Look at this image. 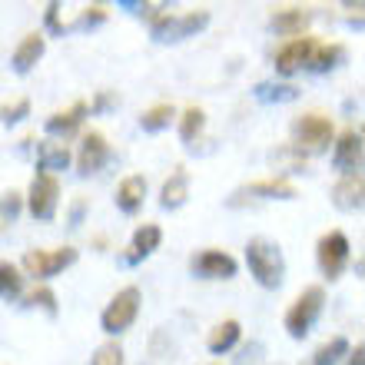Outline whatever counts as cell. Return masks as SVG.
<instances>
[{
    "label": "cell",
    "mask_w": 365,
    "mask_h": 365,
    "mask_svg": "<svg viewBox=\"0 0 365 365\" xmlns=\"http://www.w3.org/2000/svg\"><path fill=\"white\" fill-rule=\"evenodd\" d=\"M170 120H173V106H170V103H156V106H150V110L140 116V126H143L146 133H160V130H166V126H170Z\"/></svg>",
    "instance_id": "cell-27"
},
{
    "label": "cell",
    "mask_w": 365,
    "mask_h": 365,
    "mask_svg": "<svg viewBox=\"0 0 365 365\" xmlns=\"http://www.w3.org/2000/svg\"><path fill=\"white\" fill-rule=\"evenodd\" d=\"M319 43L312 37H296L289 40L286 47L276 50V70L282 73V77H289V73H296V70H306L309 57H312V50H316Z\"/></svg>",
    "instance_id": "cell-12"
},
{
    "label": "cell",
    "mask_w": 365,
    "mask_h": 365,
    "mask_svg": "<svg viewBox=\"0 0 365 365\" xmlns=\"http://www.w3.org/2000/svg\"><path fill=\"white\" fill-rule=\"evenodd\" d=\"M87 110H90V106L83 103V100H77L73 106H67V110H60V113H53V116L47 120V133H53V136H70L80 123H83V116H87Z\"/></svg>",
    "instance_id": "cell-19"
},
{
    "label": "cell",
    "mask_w": 365,
    "mask_h": 365,
    "mask_svg": "<svg viewBox=\"0 0 365 365\" xmlns=\"http://www.w3.org/2000/svg\"><path fill=\"white\" fill-rule=\"evenodd\" d=\"M57 200H60V182L57 176L50 173H37L30 180V192H27V206L34 212V220L50 222L57 216Z\"/></svg>",
    "instance_id": "cell-7"
},
{
    "label": "cell",
    "mask_w": 365,
    "mask_h": 365,
    "mask_svg": "<svg viewBox=\"0 0 365 365\" xmlns=\"http://www.w3.org/2000/svg\"><path fill=\"white\" fill-rule=\"evenodd\" d=\"M43 47H47V43H43V34H30V37H24L17 43V50H14V57H10L14 70H17V73H30L34 63L43 57Z\"/></svg>",
    "instance_id": "cell-15"
},
{
    "label": "cell",
    "mask_w": 365,
    "mask_h": 365,
    "mask_svg": "<svg viewBox=\"0 0 365 365\" xmlns=\"http://www.w3.org/2000/svg\"><path fill=\"white\" fill-rule=\"evenodd\" d=\"M342 60H346V50L339 47V43H329V47H316V50H312V57H309L306 70H312V73H329V70H336Z\"/></svg>",
    "instance_id": "cell-23"
},
{
    "label": "cell",
    "mask_w": 365,
    "mask_h": 365,
    "mask_svg": "<svg viewBox=\"0 0 365 365\" xmlns=\"http://www.w3.org/2000/svg\"><path fill=\"white\" fill-rule=\"evenodd\" d=\"M309 10H299V7H289V10H279L276 17H272V30L282 34V37H302V30L309 27Z\"/></svg>",
    "instance_id": "cell-20"
},
{
    "label": "cell",
    "mask_w": 365,
    "mask_h": 365,
    "mask_svg": "<svg viewBox=\"0 0 365 365\" xmlns=\"http://www.w3.org/2000/svg\"><path fill=\"white\" fill-rule=\"evenodd\" d=\"M316 259H319V269L326 279H339L342 269L349 262V240L346 232H326L316 246Z\"/></svg>",
    "instance_id": "cell-8"
},
{
    "label": "cell",
    "mask_w": 365,
    "mask_h": 365,
    "mask_svg": "<svg viewBox=\"0 0 365 365\" xmlns=\"http://www.w3.org/2000/svg\"><path fill=\"white\" fill-rule=\"evenodd\" d=\"M186 196H190V180H186V173H182V170H176V173L163 182L160 206H163V210H180L182 202H186Z\"/></svg>",
    "instance_id": "cell-22"
},
{
    "label": "cell",
    "mask_w": 365,
    "mask_h": 365,
    "mask_svg": "<svg viewBox=\"0 0 365 365\" xmlns=\"http://www.w3.org/2000/svg\"><path fill=\"white\" fill-rule=\"evenodd\" d=\"M136 316H140V289L126 286L110 299V306L100 316V326H103L106 336H120V332H126V329L133 326Z\"/></svg>",
    "instance_id": "cell-5"
},
{
    "label": "cell",
    "mask_w": 365,
    "mask_h": 365,
    "mask_svg": "<svg viewBox=\"0 0 365 365\" xmlns=\"http://www.w3.org/2000/svg\"><path fill=\"white\" fill-rule=\"evenodd\" d=\"M93 365H123V349H120V342H106V346L96 349Z\"/></svg>",
    "instance_id": "cell-32"
},
{
    "label": "cell",
    "mask_w": 365,
    "mask_h": 365,
    "mask_svg": "<svg viewBox=\"0 0 365 365\" xmlns=\"http://www.w3.org/2000/svg\"><path fill=\"white\" fill-rule=\"evenodd\" d=\"M322 306H326V292L322 286H309L302 296L292 302V309L286 312V332L292 339H306L316 326V319L322 316Z\"/></svg>",
    "instance_id": "cell-3"
},
{
    "label": "cell",
    "mask_w": 365,
    "mask_h": 365,
    "mask_svg": "<svg viewBox=\"0 0 365 365\" xmlns=\"http://www.w3.org/2000/svg\"><path fill=\"white\" fill-rule=\"evenodd\" d=\"M160 242H163V232H160V226H140V230L133 232V242H130L126 262H130V266H136V262L146 259L150 252L160 250Z\"/></svg>",
    "instance_id": "cell-14"
},
{
    "label": "cell",
    "mask_w": 365,
    "mask_h": 365,
    "mask_svg": "<svg viewBox=\"0 0 365 365\" xmlns=\"http://www.w3.org/2000/svg\"><path fill=\"white\" fill-rule=\"evenodd\" d=\"M332 136H336L332 120L322 113H306L292 123V146L299 153H326Z\"/></svg>",
    "instance_id": "cell-2"
},
{
    "label": "cell",
    "mask_w": 365,
    "mask_h": 365,
    "mask_svg": "<svg viewBox=\"0 0 365 365\" xmlns=\"http://www.w3.org/2000/svg\"><path fill=\"white\" fill-rule=\"evenodd\" d=\"M146 200V180L143 176H126L120 186H116V206L126 212V216H133Z\"/></svg>",
    "instance_id": "cell-18"
},
{
    "label": "cell",
    "mask_w": 365,
    "mask_h": 365,
    "mask_svg": "<svg viewBox=\"0 0 365 365\" xmlns=\"http://www.w3.org/2000/svg\"><path fill=\"white\" fill-rule=\"evenodd\" d=\"M83 210H87V202H83V200L73 202V210H70V226H80V220H83Z\"/></svg>",
    "instance_id": "cell-35"
},
{
    "label": "cell",
    "mask_w": 365,
    "mask_h": 365,
    "mask_svg": "<svg viewBox=\"0 0 365 365\" xmlns=\"http://www.w3.org/2000/svg\"><path fill=\"white\" fill-rule=\"evenodd\" d=\"M103 20H106V10L100 7V4H96V7H87L77 20H73V24H70L67 34H70V30H87V27H96V24H103Z\"/></svg>",
    "instance_id": "cell-31"
},
{
    "label": "cell",
    "mask_w": 365,
    "mask_h": 365,
    "mask_svg": "<svg viewBox=\"0 0 365 365\" xmlns=\"http://www.w3.org/2000/svg\"><path fill=\"white\" fill-rule=\"evenodd\" d=\"M73 262H77V250L73 246H63V250H30L24 256V269L34 279H50L57 272H63L67 266H73Z\"/></svg>",
    "instance_id": "cell-6"
},
{
    "label": "cell",
    "mask_w": 365,
    "mask_h": 365,
    "mask_svg": "<svg viewBox=\"0 0 365 365\" xmlns=\"http://www.w3.org/2000/svg\"><path fill=\"white\" fill-rule=\"evenodd\" d=\"M246 262H250V272L256 276L262 289H279L282 279H286V259H282V250L269 240H250L246 246Z\"/></svg>",
    "instance_id": "cell-1"
},
{
    "label": "cell",
    "mask_w": 365,
    "mask_h": 365,
    "mask_svg": "<svg viewBox=\"0 0 365 365\" xmlns=\"http://www.w3.org/2000/svg\"><path fill=\"white\" fill-rule=\"evenodd\" d=\"M27 306H40L47 316H57V296H53V289H47V286L34 289L27 296Z\"/></svg>",
    "instance_id": "cell-30"
},
{
    "label": "cell",
    "mask_w": 365,
    "mask_h": 365,
    "mask_svg": "<svg viewBox=\"0 0 365 365\" xmlns=\"http://www.w3.org/2000/svg\"><path fill=\"white\" fill-rule=\"evenodd\" d=\"M346 365H365V346H356V352H346Z\"/></svg>",
    "instance_id": "cell-36"
},
{
    "label": "cell",
    "mask_w": 365,
    "mask_h": 365,
    "mask_svg": "<svg viewBox=\"0 0 365 365\" xmlns=\"http://www.w3.org/2000/svg\"><path fill=\"white\" fill-rule=\"evenodd\" d=\"M190 269H192V276H200V279H232L240 266H236V259H232L230 252L202 250L192 256Z\"/></svg>",
    "instance_id": "cell-10"
},
{
    "label": "cell",
    "mask_w": 365,
    "mask_h": 365,
    "mask_svg": "<svg viewBox=\"0 0 365 365\" xmlns=\"http://www.w3.org/2000/svg\"><path fill=\"white\" fill-rule=\"evenodd\" d=\"M37 163H40V173H60L70 166V150L67 143H57V140H43L37 146Z\"/></svg>",
    "instance_id": "cell-16"
},
{
    "label": "cell",
    "mask_w": 365,
    "mask_h": 365,
    "mask_svg": "<svg viewBox=\"0 0 365 365\" xmlns=\"http://www.w3.org/2000/svg\"><path fill=\"white\" fill-rule=\"evenodd\" d=\"M242 196H252V200H296V186L286 180H256L250 186L236 190L232 202H240Z\"/></svg>",
    "instance_id": "cell-13"
},
{
    "label": "cell",
    "mask_w": 365,
    "mask_h": 365,
    "mask_svg": "<svg viewBox=\"0 0 365 365\" xmlns=\"http://www.w3.org/2000/svg\"><path fill=\"white\" fill-rule=\"evenodd\" d=\"M210 24V14L206 10H192V14H163V17H156L150 24V34H153L156 43H180L186 37H196L202 27Z\"/></svg>",
    "instance_id": "cell-4"
},
{
    "label": "cell",
    "mask_w": 365,
    "mask_h": 365,
    "mask_svg": "<svg viewBox=\"0 0 365 365\" xmlns=\"http://www.w3.org/2000/svg\"><path fill=\"white\" fill-rule=\"evenodd\" d=\"M202 126H206V113H202L200 106H190L186 113H182V123H180V136L186 143H192L196 136L202 133Z\"/></svg>",
    "instance_id": "cell-28"
},
{
    "label": "cell",
    "mask_w": 365,
    "mask_h": 365,
    "mask_svg": "<svg viewBox=\"0 0 365 365\" xmlns=\"http://www.w3.org/2000/svg\"><path fill=\"white\" fill-rule=\"evenodd\" d=\"M362 192H365V182H362V173L356 176H342L332 190V200H336L339 210H362Z\"/></svg>",
    "instance_id": "cell-17"
},
{
    "label": "cell",
    "mask_w": 365,
    "mask_h": 365,
    "mask_svg": "<svg viewBox=\"0 0 365 365\" xmlns=\"http://www.w3.org/2000/svg\"><path fill=\"white\" fill-rule=\"evenodd\" d=\"M240 322L236 319H226V322H220V326L210 332V339H206V346H210L212 356H222V352H230L236 342H240Z\"/></svg>",
    "instance_id": "cell-21"
},
{
    "label": "cell",
    "mask_w": 365,
    "mask_h": 365,
    "mask_svg": "<svg viewBox=\"0 0 365 365\" xmlns=\"http://www.w3.org/2000/svg\"><path fill=\"white\" fill-rule=\"evenodd\" d=\"M47 27L53 30V34H60V37L67 34V27L60 24V4H47Z\"/></svg>",
    "instance_id": "cell-34"
},
{
    "label": "cell",
    "mask_w": 365,
    "mask_h": 365,
    "mask_svg": "<svg viewBox=\"0 0 365 365\" xmlns=\"http://www.w3.org/2000/svg\"><path fill=\"white\" fill-rule=\"evenodd\" d=\"M106 163H110V143H106L103 133L90 130V133L83 136V143H80L77 173H80V176H93V173H100Z\"/></svg>",
    "instance_id": "cell-9"
},
{
    "label": "cell",
    "mask_w": 365,
    "mask_h": 365,
    "mask_svg": "<svg viewBox=\"0 0 365 365\" xmlns=\"http://www.w3.org/2000/svg\"><path fill=\"white\" fill-rule=\"evenodd\" d=\"M17 212H20V196L17 192H7V196L0 200V216H4V220H14Z\"/></svg>",
    "instance_id": "cell-33"
},
{
    "label": "cell",
    "mask_w": 365,
    "mask_h": 365,
    "mask_svg": "<svg viewBox=\"0 0 365 365\" xmlns=\"http://www.w3.org/2000/svg\"><path fill=\"white\" fill-rule=\"evenodd\" d=\"M30 113V100H14V103H4L0 106V123H7V126H14V123H20L24 116Z\"/></svg>",
    "instance_id": "cell-29"
},
{
    "label": "cell",
    "mask_w": 365,
    "mask_h": 365,
    "mask_svg": "<svg viewBox=\"0 0 365 365\" xmlns=\"http://www.w3.org/2000/svg\"><path fill=\"white\" fill-rule=\"evenodd\" d=\"M20 292H24V276L14 262H4L0 259V299H7V302H17Z\"/></svg>",
    "instance_id": "cell-24"
},
{
    "label": "cell",
    "mask_w": 365,
    "mask_h": 365,
    "mask_svg": "<svg viewBox=\"0 0 365 365\" xmlns=\"http://www.w3.org/2000/svg\"><path fill=\"white\" fill-rule=\"evenodd\" d=\"M346 352H349V342L342 336H336V339H329L326 346H319L306 365H336L339 359L346 356Z\"/></svg>",
    "instance_id": "cell-25"
},
{
    "label": "cell",
    "mask_w": 365,
    "mask_h": 365,
    "mask_svg": "<svg viewBox=\"0 0 365 365\" xmlns=\"http://www.w3.org/2000/svg\"><path fill=\"white\" fill-rule=\"evenodd\" d=\"M110 103H113V96H110V93H100V96H96V103H93V110H106Z\"/></svg>",
    "instance_id": "cell-37"
},
{
    "label": "cell",
    "mask_w": 365,
    "mask_h": 365,
    "mask_svg": "<svg viewBox=\"0 0 365 365\" xmlns=\"http://www.w3.org/2000/svg\"><path fill=\"white\" fill-rule=\"evenodd\" d=\"M332 163H336V170L342 176H356L362 170V130H346L339 136Z\"/></svg>",
    "instance_id": "cell-11"
},
{
    "label": "cell",
    "mask_w": 365,
    "mask_h": 365,
    "mask_svg": "<svg viewBox=\"0 0 365 365\" xmlns=\"http://www.w3.org/2000/svg\"><path fill=\"white\" fill-rule=\"evenodd\" d=\"M256 100H262V103H289V100H296L299 90L289 87V83H256Z\"/></svg>",
    "instance_id": "cell-26"
}]
</instances>
